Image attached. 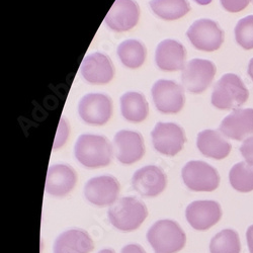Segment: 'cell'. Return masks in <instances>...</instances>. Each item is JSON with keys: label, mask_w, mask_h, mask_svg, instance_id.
Segmentation results:
<instances>
[{"label": "cell", "mask_w": 253, "mask_h": 253, "mask_svg": "<svg viewBox=\"0 0 253 253\" xmlns=\"http://www.w3.org/2000/svg\"><path fill=\"white\" fill-rule=\"evenodd\" d=\"M74 153L82 165L98 168L111 163L113 148L109 140L103 136L81 135L76 141Z\"/></svg>", "instance_id": "cell-1"}, {"label": "cell", "mask_w": 253, "mask_h": 253, "mask_svg": "<svg viewBox=\"0 0 253 253\" xmlns=\"http://www.w3.org/2000/svg\"><path fill=\"white\" fill-rule=\"evenodd\" d=\"M249 91L242 79L233 73H227L215 84L212 104L218 110H236L247 101Z\"/></svg>", "instance_id": "cell-2"}, {"label": "cell", "mask_w": 253, "mask_h": 253, "mask_svg": "<svg viewBox=\"0 0 253 253\" xmlns=\"http://www.w3.org/2000/svg\"><path fill=\"white\" fill-rule=\"evenodd\" d=\"M147 239L155 253H176L186 242V236L179 225L170 220L156 222L147 232Z\"/></svg>", "instance_id": "cell-3"}, {"label": "cell", "mask_w": 253, "mask_h": 253, "mask_svg": "<svg viewBox=\"0 0 253 253\" xmlns=\"http://www.w3.org/2000/svg\"><path fill=\"white\" fill-rule=\"evenodd\" d=\"M111 223L121 231H134L138 229L148 216L146 206L136 198H123L118 201L108 212Z\"/></svg>", "instance_id": "cell-4"}, {"label": "cell", "mask_w": 253, "mask_h": 253, "mask_svg": "<svg viewBox=\"0 0 253 253\" xmlns=\"http://www.w3.org/2000/svg\"><path fill=\"white\" fill-rule=\"evenodd\" d=\"M182 179L194 192H214L220 184L216 168L204 161H189L182 168Z\"/></svg>", "instance_id": "cell-5"}, {"label": "cell", "mask_w": 253, "mask_h": 253, "mask_svg": "<svg viewBox=\"0 0 253 253\" xmlns=\"http://www.w3.org/2000/svg\"><path fill=\"white\" fill-rule=\"evenodd\" d=\"M186 36L191 43L199 50L213 52L222 46L224 32L214 20L202 18L189 27Z\"/></svg>", "instance_id": "cell-6"}, {"label": "cell", "mask_w": 253, "mask_h": 253, "mask_svg": "<svg viewBox=\"0 0 253 253\" xmlns=\"http://www.w3.org/2000/svg\"><path fill=\"white\" fill-rule=\"evenodd\" d=\"M216 74L213 62L204 59H193L184 67L181 80L186 90L193 93L204 92L212 83Z\"/></svg>", "instance_id": "cell-7"}, {"label": "cell", "mask_w": 253, "mask_h": 253, "mask_svg": "<svg viewBox=\"0 0 253 253\" xmlns=\"http://www.w3.org/2000/svg\"><path fill=\"white\" fill-rule=\"evenodd\" d=\"M151 135L154 148L166 156L180 152L186 140L183 129L173 123H158Z\"/></svg>", "instance_id": "cell-8"}, {"label": "cell", "mask_w": 253, "mask_h": 253, "mask_svg": "<svg viewBox=\"0 0 253 253\" xmlns=\"http://www.w3.org/2000/svg\"><path fill=\"white\" fill-rule=\"evenodd\" d=\"M78 113L81 119L88 125H104L113 114L112 99L101 93L86 94L79 102Z\"/></svg>", "instance_id": "cell-9"}, {"label": "cell", "mask_w": 253, "mask_h": 253, "mask_svg": "<svg viewBox=\"0 0 253 253\" xmlns=\"http://www.w3.org/2000/svg\"><path fill=\"white\" fill-rule=\"evenodd\" d=\"M152 96L158 111L164 114H176L184 104L183 88L171 80H158L152 87Z\"/></svg>", "instance_id": "cell-10"}, {"label": "cell", "mask_w": 253, "mask_h": 253, "mask_svg": "<svg viewBox=\"0 0 253 253\" xmlns=\"http://www.w3.org/2000/svg\"><path fill=\"white\" fill-rule=\"evenodd\" d=\"M185 216L194 229L206 231L220 221L222 209L215 201H197L187 206Z\"/></svg>", "instance_id": "cell-11"}, {"label": "cell", "mask_w": 253, "mask_h": 253, "mask_svg": "<svg viewBox=\"0 0 253 253\" xmlns=\"http://www.w3.org/2000/svg\"><path fill=\"white\" fill-rule=\"evenodd\" d=\"M120 193V183L113 176H98L87 181L84 195L88 202L97 207L113 205Z\"/></svg>", "instance_id": "cell-12"}, {"label": "cell", "mask_w": 253, "mask_h": 253, "mask_svg": "<svg viewBox=\"0 0 253 253\" xmlns=\"http://www.w3.org/2000/svg\"><path fill=\"white\" fill-rule=\"evenodd\" d=\"M166 175L159 167L145 166L137 170L132 178V185L142 197L153 198L160 195L166 186Z\"/></svg>", "instance_id": "cell-13"}, {"label": "cell", "mask_w": 253, "mask_h": 253, "mask_svg": "<svg viewBox=\"0 0 253 253\" xmlns=\"http://www.w3.org/2000/svg\"><path fill=\"white\" fill-rule=\"evenodd\" d=\"M139 16V6L134 0H116L104 22L114 31L126 32L137 25Z\"/></svg>", "instance_id": "cell-14"}, {"label": "cell", "mask_w": 253, "mask_h": 253, "mask_svg": "<svg viewBox=\"0 0 253 253\" xmlns=\"http://www.w3.org/2000/svg\"><path fill=\"white\" fill-rule=\"evenodd\" d=\"M114 145L117 152V158L121 163L126 165L139 161L145 153L143 138L137 132H118L114 138Z\"/></svg>", "instance_id": "cell-15"}, {"label": "cell", "mask_w": 253, "mask_h": 253, "mask_svg": "<svg viewBox=\"0 0 253 253\" xmlns=\"http://www.w3.org/2000/svg\"><path fill=\"white\" fill-rule=\"evenodd\" d=\"M222 135L236 141L253 135V109H239L227 116L221 123Z\"/></svg>", "instance_id": "cell-16"}, {"label": "cell", "mask_w": 253, "mask_h": 253, "mask_svg": "<svg viewBox=\"0 0 253 253\" xmlns=\"http://www.w3.org/2000/svg\"><path fill=\"white\" fill-rule=\"evenodd\" d=\"M80 71L83 78L92 84L108 83L115 74L112 61L101 53H94L84 58Z\"/></svg>", "instance_id": "cell-17"}, {"label": "cell", "mask_w": 253, "mask_h": 253, "mask_svg": "<svg viewBox=\"0 0 253 253\" xmlns=\"http://www.w3.org/2000/svg\"><path fill=\"white\" fill-rule=\"evenodd\" d=\"M77 176L72 167L56 164L48 169L46 192L54 197H65L74 188Z\"/></svg>", "instance_id": "cell-18"}, {"label": "cell", "mask_w": 253, "mask_h": 253, "mask_svg": "<svg viewBox=\"0 0 253 253\" xmlns=\"http://www.w3.org/2000/svg\"><path fill=\"white\" fill-rule=\"evenodd\" d=\"M186 52L184 47L174 40H164L157 46L155 61L164 71H178L184 69Z\"/></svg>", "instance_id": "cell-19"}, {"label": "cell", "mask_w": 253, "mask_h": 253, "mask_svg": "<svg viewBox=\"0 0 253 253\" xmlns=\"http://www.w3.org/2000/svg\"><path fill=\"white\" fill-rule=\"evenodd\" d=\"M93 242L87 232L72 229L62 233L55 241L54 253H89Z\"/></svg>", "instance_id": "cell-20"}, {"label": "cell", "mask_w": 253, "mask_h": 253, "mask_svg": "<svg viewBox=\"0 0 253 253\" xmlns=\"http://www.w3.org/2000/svg\"><path fill=\"white\" fill-rule=\"evenodd\" d=\"M197 146L206 157L221 160L231 152V144L223 138L222 134L214 130H205L198 135Z\"/></svg>", "instance_id": "cell-21"}, {"label": "cell", "mask_w": 253, "mask_h": 253, "mask_svg": "<svg viewBox=\"0 0 253 253\" xmlns=\"http://www.w3.org/2000/svg\"><path fill=\"white\" fill-rule=\"evenodd\" d=\"M121 110L123 117L130 122L140 123L148 116V102L143 94L130 91L121 97Z\"/></svg>", "instance_id": "cell-22"}, {"label": "cell", "mask_w": 253, "mask_h": 253, "mask_svg": "<svg viewBox=\"0 0 253 253\" xmlns=\"http://www.w3.org/2000/svg\"><path fill=\"white\" fill-rule=\"evenodd\" d=\"M118 55L126 67L136 69L146 58V49L137 40H126L118 47Z\"/></svg>", "instance_id": "cell-23"}, {"label": "cell", "mask_w": 253, "mask_h": 253, "mask_svg": "<svg viewBox=\"0 0 253 253\" xmlns=\"http://www.w3.org/2000/svg\"><path fill=\"white\" fill-rule=\"evenodd\" d=\"M153 12L165 20H174L184 16L189 10L186 0H151Z\"/></svg>", "instance_id": "cell-24"}, {"label": "cell", "mask_w": 253, "mask_h": 253, "mask_svg": "<svg viewBox=\"0 0 253 253\" xmlns=\"http://www.w3.org/2000/svg\"><path fill=\"white\" fill-rule=\"evenodd\" d=\"M211 253H240L241 243L236 231L223 230L215 235L210 243Z\"/></svg>", "instance_id": "cell-25"}, {"label": "cell", "mask_w": 253, "mask_h": 253, "mask_svg": "<svg viewBox=\"0 0 253 253\" xmlns=\"http://www.w3.org/2000/svg\"><path fill=\"white\" fill-rule=\"evenodd\" d=\"M231 185L240 193L253 191V166L247 162H239L229 172Z\"/></svg>", "instance_id": "cell-26"}, {"label": "cell", "mask_w": 253, "mask_h": 253, "mask_svg": "<svg viewBox=\"0 0 253 253\" xmlns=\"http://www.w3.org/2000/svg\"><path fill=\"white\" fill-rule=\"evenodd\" d=\"M235 39L245 50L253 49V15L240 19L235 27Z\"/></svg>", "instance_id": "cell-27"}, {"label": "cell", "mask_w": 253, "mask_h": 253, "mask_svg": "<svg viewBox=\"0 0 253 253\" xmlns=\"http://www.w3.org/2000/svg\"><path fill=\"white\" fill-rule=\"evenodd\" d=\"M220 1L225 10L235 13L244 10L251 0H220Z\"/></svg>", "instance_id": "cell-28"}, {"label": "cell", "mask_w": 253, "mask_h": 253, "mask_svg": "<svg viewBox=\"0 0 253 253\" xmlns=\"http://www.w3.org/2000/svg\"><path fill=\"white\" fill-rule=\"evenodd\" d=\"M240 152L244 157L245 161L253 166V137L244 140L240 147Z\"/></svg>", "instance_id": "cell-29"}, {"label": "cell", "mask_w": 253, "mask_h": 253, "mask_svg": "<svg viewBox=\"0 0 253 253\" xmlns=\"http://www.w3.org/2000/svg\"><path fill=\"white\" fill-rule=\"evenodd\" d=\"M121 253H146V251L138 244H129L122 249Z\"/></svg>", "instance_id": "cell-30"}, {"label": "cell", "mask_w": 253, "mask_h": 253, "mask_svg": "<svg viewBox=\"0 0 253 253\" xmlns=\"http://www.w3.org/2000/svg\"><path fill=\"white\" fill-rule=\"evenodd\" d=\"M246 239L250 253H253V225H251L246 232Z\"/></svg>", "instance_id": "cell-31"}, {"label": "cell", "mask_w": 253, "mask_h": 253, "mask_svg": "<svg viewBox=\"0 0 253 253\" xmlns=\"http://www.w3.org/2000/svg\"><path fill=\"white\" fill-rule=\"evenodd\" d=\"M248 75L250 76V78L253 81V58L250 60L249 65H248Z\"/></svg>", "instance_id": "cell-32"}, {"label": "cell", "mask_w": 253, "mask_h": 253, "mask_svg": "<svg viewBox=\"0 0 253 253\" xmlns=\"http://www.w3.org/2000/svg\"><path fill=\"white\" fill-rule=\"evenodd\" d=\"M195 1L201 5H208L212 2V0H195Z\"/></svg>", "instance_id": "cell-33"}, {"label": "cell", "mask_w": 253, "mask_h": 253, "mask_svg": "<svg viewBox=\"0 0 253 253\" xmlns=\"http://www.w3.org/2000/svg\"><path fill=\"white\" fill-rule=\"evenodd\" d=\"M98 253H116V252L114 250H112V249H103V250L99 251Z\"/></svg>", "instance_id": "cell-34"}]
</instances>
